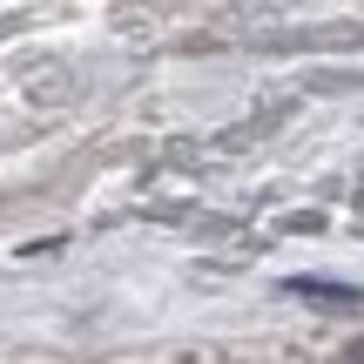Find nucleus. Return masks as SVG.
Returning a JSON list of instances; mask_svg holds the SVG:
<instances>
[{"instance_id": "obj_2", "label": "nucleus", "mask_w": 364, "mask_h": 364, "mask_svg": "<svg viewBox=\"0 0 364 364\" xmlns=\"http://www.w3.org/2000/svg\"><path fill=\"white\" fill-rule=\"evenodd\" d=\"M344 364H364V344H351V358H344Z\"/></svg>"}, {"instance_id": "obj_1", "label": "nucleus", "mask_w": 364, "mask_h": 364, "mask_svg": "<svg viewBox=\"0 0 364 364\" xmlns=\"http://www.w3.org/2000/svg\"><path fill=\"white\" fill-rule=\"evenodd\" d=\"M290 290H297V297L331 304V311H358V304H364V290H358V284H331V277H290Z\"/></svg>"}]
</instances>
